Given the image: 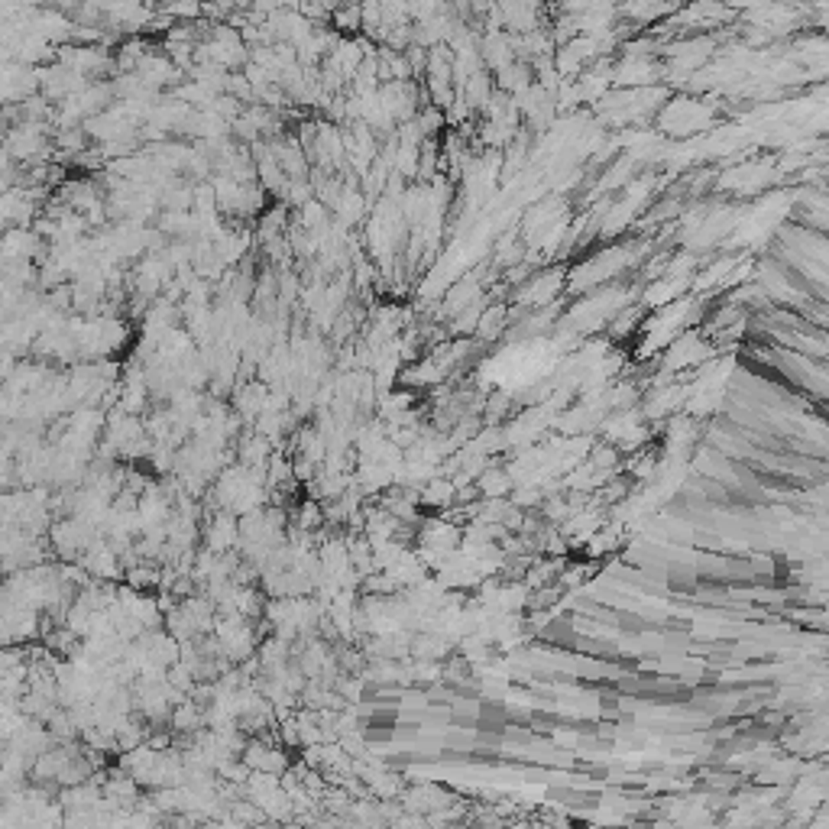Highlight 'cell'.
<instances>
[{
    "label": "cell",
    "mask_w": 829,
    "mask_h": 829,
    "mask_svg": "<svg viewBox=\"0 0 829 829\" xmlns=\"http://www.w3.org/2000/svg\"><path fill=\"white\" fill-rule=\"evenodd\" d=\"M356 32L363 30V7H347L334 10V32Z\"/></svg>",
    "instance_id": "obj_1"
},
{
    "label": "cell",
    "mask_w": 829,
    "mask_h": 829,
    "mask_svg": "<svg viewBox=\"0 0 829 829\" xmlns=\"http://www.w3.org/2000/svg\"><path fill=\"white\" fill-rule=\"evenodd\" d=\"M454 483L451 480H431V483L425 486V502H431V506H447V502L454 499Z\"/></svg>",
    "instance_id": "obj_2"
},
{
    "label": "cell",
    "mask_w": 829,
    "mask_h": 829,
    "mask_svg": "<svg viewBox=\"0 0 829 829\" xmlns=\"http://www.w3.org/2000/svg\"><path fill=\"white\" fill-rule=\"evenodd\" d=\"M321 518H324L321 506H318V502H305L301 512H298V528H301V532H311V528L321 525Z\"/></svg>",
    "instance_id": "obj_3"
},
{
    "label": "cell",
    "mask_w": 829,
    "mask_h": 829,
    "mask_svg": "<svg viewBox=\"0 0 829 829\" xmlns=\"http://www.w3.org/2000/svg\"><path fill=\"white\" fill-rule=\"evenodd\" d=\"M418 593H428L425 580H421V583H418ZM409 603H411V606H415V603H418V606H425V603H435V599H431V596H418V599H415V596H409Z\"/></svg>",
    "instance_id": "obj_4"
}]
</instances>
